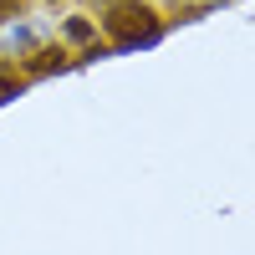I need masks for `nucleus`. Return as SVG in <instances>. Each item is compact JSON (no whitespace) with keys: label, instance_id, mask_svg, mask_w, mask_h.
Masks as SVG:
<instances>
[{"label":"nucleus","instance_id":"1","mask_svg":"<svg viewBox=\"0 0 255 255\" xmlns=\"http://www.w3.org/2000/svg\"><path fill=\"white\" fill-rule=\"evenodd\" d=\"M108 31L118 36V46H138V41H153L158 36V20L148 15L143 5H113Z\"/></svg>","mask_w":255,"mask_h":255},{"label":"nucleus","instance_id":"2","mask_svg":"<svg viewBox=\"0 0 255 255\" xmlns=\"http://www.w3.org/2000/svg\"><path fill=\"white\" fill-rule=\"evenodd\" d=\"M67 36H72V41H87V36H92V26H87V20H72Z\"/></svg>","mask_w":255,"mask_h":255},{"label":"nucleus","instance_id":"3","mask_svg":"<svg viewBox=\"0 0 255 255\" xmlns=\"http://www.w3.org/2000/svg\"><path fill=\"white\" fill-rule=\"evenodd\" d=\"M10 92H15V87H10V82H0V102H5V97H10Z\"/></svg>","mask_w":255,"mask_h":255},{"label":"nucleus","instance_id":"4","mask_svg":"<svg viewBox=\"0 0 255 255\" xmlns=\"http://www.w3.org/2000/svg\"><path fill=\"white\" fill-rule=\"evenodd\" d=\"M0 10H10V0H0Z\"/></svg>","mask_w":255,"mask_h":255}]
</instances>
